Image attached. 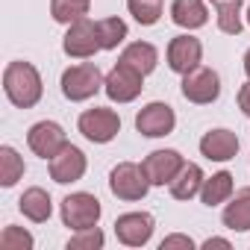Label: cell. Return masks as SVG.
<instances>
[{
  "instance_id": "1",
  "label": "cell",
  "mask_w": 250,
  "mask_h": 250,
  "mask_svg": "<svg viewBox=\"0 0 250 250\" xmlns=\"http://www.w3.org/2000/svg\"><path fill=\"white\" fill-rule=\"evenodd\" d=\"M3 91L6 97L18 106V109H33L42 100V74L36 71V65L30 62H9L3 71Z\"/></svg>"
},
{
  "instance_id": "2",
  "label": "cell",
  "mask_w": 250,
  "mask_h": 250,
  "mask_svg": "<svg viewBox=\"0 0 250 250\" xmlns=\"http://www.w3.org/2000/svg\"><path fill=\"white\" fill-rule=\"evenodd\" d=\"M106 77L100 74V68L94 62H83V65H71L62 71V94L71 100V103H80V100H88L94 97L100 88H103Z\"/></svg>"
},
{
  "instance_id": "3",
  "label": "cell",
  "mask_w": 250,
  "mask_h": 250,
  "mask_svg": "<svg viewBox=\"0 0 250 250\" xmlns=\"http://www.w3.org/2000/svg\"><path fill=\"white\" fill-rule=\"evenodd\" d=\"M109 188H112V194H115L118 200L136 203V200L147 197L150 180H147V174H145L142 165H136V162H121V165H115L112 174H109Z\"/></svg>"
},
{
  "instance_id": "4",
  "label": "cell",
  "mask_w": 250,
  "mask_h": 250,
  "mask_svg": "<svg viewBox=\"0 0 250 250\" xmlns=\"http://www.w3.org/2000/svg\"><path fill=\"white\" fill-rule=\"evenodd\" d=\"M80 133L94 142V145H109L118 133H121V118L115 109H106V106H94V109H85L77 121Z\"/></svg>"
},
{
  "instance_id": "5",
  "label": "cell",
  "mask_w": 250,
  "mask_h": 250,
  "mask_svg": "<svg viewBox=\"0 0 250 250\" xmlns=\"http://www.w3.org/2000/svg\"><path fill=\"white\" fill-rule=\"evenodd\" d=\"M100 200L88 191H77V194H68L62 200V224L71 227V229H88V227H97L100 221Z\"/></svg>"
},
{
  "instance_id": "6",
  "label": "cell",
  "mask_w": 250,
  "mask_h": 250,
  "mask_svg": "<svg viewBox=\"0 0 250 250\" xmlns=\"http://www.w3.org/2000/svg\"><path fill=\"white\" fill-rule=\"evenodd\" d=\"M142 88H145V74H139L130 65H121V62L106 74V83H103V91L115 103H130V100H136L142 94Z\"/></svg>"
},
{
  "instance_id": "7",
  "label": "cell",
  "mask_w": 250,
  "mask_h": 250,
  "mask_svg": "<svg viewBox=\"0 0 250 250\" xmlns=\"http://www.w3.org/2000/svg\"><path fill=\"white\" fill-rule=\"evenodd\" d=\"M62 50L71 56V59H91L97 50H103L100 44V33H97V24L83 18L77 24L68 27L65 39H62Z\"/></svg>"
},
{
  "instance_id": "8",
  "label": "cell",
  "mask_w": 250,
  "mask_h": 250,
  "mask_svg": "<svg viewBox=\"0 0 250 250\" xmlns=\"http://www.w3.org/2000/svg\"><path fill=\"white\" fill-rule=\"evenodd\" d=\"M221 94V77L212 71V68H203L197 65L194 71L183 74V97L188 103H215Z\"/></svg>"
},
{
  "instance_id": "9",
  "label": "cell",
  "mask_w": 250,
  "mask_h": 250,
  "mask_svg": "<svg viewBox=\"0 0 250 250\" xmlns=\"http://www.w3.org/2000/svg\"><path fill=\"white\" fill-rule=\"evenodd\" d=\"M177 127V115L168 103H147L139 115H136V130L147 139H162V136H171Z\"/></svg>"
},
{
  "instance_id": "10",
  "label": "cell",
  "mask_w": 250,
  "mask_h": 250,
  "mask_svg": "<svg viewBox=\"0 0 250 250\" xmlns=\"http://www.w3.org/2000/svg\"><path fill=\"white\" fill-rule=\"evenodd\" d=\"M27 145H30V150L36 156L53 159L68 145V136H65V130L59 127L56 121H39V124H33L30 133H27Z\"/></svg>"
},
{
  "instance_id": "11",
  "label": "cell",
  "mask_w": 250,
  "mask_h": 250,
  "mask_svg": "<svg viewBox=\"0 0 250 250\" xmlns=\"http://www.w3.org/2000/svg\"><path fill=\"white\" fill-rule=\"evenodd\" d=\"M153 227H156V221H153L150 212H127L115 221V235L127 247H142V244L150 241Z\"/></svg>"
},
{
  "instance_id": "12",
  "label": "cell",
  "mask_w": 250,
  "mask_h": 250,
  "mask_svg": "<svg viewBox=\"0 0 250 250\" xmlns=\"http://www.w3.org/2000/svg\"><path fill=\"white\" fill-rule=\"evenodd\" d=\"M203 59V44L194 36H177L168 44V68L174 74H188L200 65Z\"/></svg>"
},
{
  "instance_id": "13",
  "label": "cell",
  "mask_w": 250,
  "mask_h": 250,
  "mask_svg": "<svg viewBox=\"0 0 250 250\" xmlns=\"http://www.w3.org/2000/svg\"><path fill=\"white\" fill-rule=\"evenodd\" d=\"M83 174H85V153H83L80 147H74V145H65V147L50 159V177H53V183H59V186L77 183V180H83Z\"/></svg>"
},
{
  "instance_id": "14",
  "label": "cell",
  "mask_w": 250,
  "mask_h": 250,
  "mask_svg": "<svg viewBox=\"0 0 250 250\" xmlns=\"http://www.w3.org/2000/svg\"><path fill=\"white\" fill-rule=\"evenodd\" d=\"M150 186H165L177 177V171L183 168V156L177 150H153L145 162H142Z\"/></svg>"
},
{
  "instance_id": "15",
  "label": "cell",
  "mask_w": 250,
  "mask_h": 250,
  "mask_svg": "<svg viewBox=\"0 0 250 250\" xmlns=\"http://www.w3.org/2000/svg\"><path fill=\"white\" fill-rule=\"evenodd\" d=\"M200 153L212 162H229L238 153V136L232 130H209L200 139Z\"/></svg>"
},
{
  "instance_id": "16",
  "label": "cell",
  "mask_w": 250,
  "mask_h": 250,
  "mask_svg": "<svg viewBox=\"0 0 250 250\" xmlns=\"http://www.w3.org/2000/svg\"><path fill=\"white\" fill-rule=\"evenodd\" d=\"M171 21L183 30H200L209 21L203 0H174L171 3Z\"/></svg>"
},
{
  "instance_id": "17",
  "label": "cell",
  "mask_w": 250,
  "mask_h": 250,
  "mask_svg": "<svg viewBox=\"0 0 250 250\" xmlns=\"http://www.w3.org/2000/svg\"><path fill=\"white\" fill-rule=\"evenodd\" d=\"M221 221L232 232H247L250 229V188H238L235 191V197L227 203Z\"/></svg>"
},
{
  "instance_id": "18",
  "label": "cell",
  "mask_w": 250,
  "mask_h": 250,
  "mask_svg": "<svg viewBox=\"0 0 250 250\" xmlns=\"http://www.w3.org/2000/svg\"><path fill=\"white\" fill-rule=\"evenodd\" d=\"M203 171H200V165H194V162H183V168L177 171V177L168 183L171 186V194L177 197V200H191L200 188H203Z\"/></svg>"
},
{
  "instance_id": "19",
  "label": "cell",
  "mask_w": 250,
  "mask_h": 250,
  "mask_svg": "<svg viewBox=\"0 0 250 250\" xmlns=\"http://www.w3.org/2000/svg\"><path fill=\"white\" fill-rule=\"evenodd\" d=\"M121 65H130V68H136L139 74H150L153 68H156V62H159V53H156V47L150 44V42H133V44H127L124 47V53H121V59H118Z\"/></svg>"
},
{
  "instance_id": "20",
  "label": "cell",
  "mask_w": 250,
  "mask_h": 250,
  "mask_svg": "<svg viewBox=\"0 0 250 250\" xmlns=\"http://www.w3.org/2000/svg\"><path fill=\"white\" fill-rule=\"evenodd\" d=\"M18 209H21L24 218H30L33 224H44V221L50 218V212H53V203H50V194H47L44 188L33 186V188H27V191L21 194Z\"/></svg>"
},
{
  "instance_id": "21",
  "label": "cell",
  "mask_w": 250,
  "mask_h": 250,
  "mask_svg": "<svg viewBox=\"0 0 250 250\" xmlns=\"http://www.w3.org/2000/svg\"><path fill=\"white\" fill-rule=\"evenodd\" d=\"M232 197V174L229 171H218L212 174L209 180H203V188H200V200L206 206H218L224 200Z\"/></svg>"
},
{
  "instance_id": "22",
  "label": "cell",
  "mask_w": 250,
  "mask_h": 250,
  "mask_svg": "<svg viewBox=\"0 0 250 250\" xmlns=\"http://www.w3.org/2000/svg\"><path fill=\"white\" fill-rule=\"evenodd\" d=\"M215 12H218V30L221 33H227V36L241 33V15H244L241 0H215Z\"/></svg>"
},
{
  "instance_id": "23",
  "label": "cell",
  "mask_w": 250,
  "mask_h": 250,
  "mask_svg": "<svg viewBox=\"0 0 250 250\" xmlns=\"http://www.w3.org/2000/svg\"><path fill=\"white\" fill-rule=\"evenodd\" d=\"M21 177H24V159L15 153V147L3 145L0 147V186L12 188Z\"/></svg>"
},
{
  "instance_id": "24",
  "label": "cell",
  "mask_w": 250,
  "mask_h": 250,
  "mask_svg": "<svg viewBox=\"0 0 250 250\" xmlns=\"http://www.w3.org/2000/svg\"><path fill=\"white\" fill-rule=\"evenodd\" d=\"M50 15L59 24H77L88 15V0H50Z\"/></svg>"
},
{
  "instance_id": "25",
  "label": "cell",
  "mask_w": 250,
  "mask_h": 250,
  "mask_svg": "<svg viewBox=\"0 0 250 250\" xmlns=\"http://www.w3.org/2000/svg\"><path fill=\"white\" fill-rule=\"evenodd\" d=\"M127 9L142 27H153L162 18V0H127Z\"/></svg>"
},
{
  "instance_id": "26",
  "label": "cell",
  "mask_w": 250,
  "mask_h": 250,
  "mask_svg": "<svg viewBox=\"0 0 250 250\" xmlns=\"http://www.w3.org/2000/svg\"><path fill=\"white\" fill-rule=\"evenodd\" d=\"M97 33H100L103 50H115L124 39H127V24L121 18H103V21H97Z\"/></svg>"
},
{
  "instance_id": "27",
  "label": "cell",
  "mask_w": 250,
  "mask_h": 250,
  "mask_svg": "<svg viewBox=\"0 0 250 250\" xmlns=\"http://www.w3.org/2000/svg\"><path fill=\"white\" fill-rule=\"evenodd\" d=\"M0 250H33V235L21 227H6L0 232Z\"/></svg>"
},
{
  "instance_id": "28",
  "label": "cell",
  "mask_w": 250,
  "mask_h": 250,
  "mask_svg": "<svg viewBox=\"0 0 250 250\" xmlns=\"http://www.w3.org/2000/svg\"><path fill=\"white\" fill-rule=\"evenodd\" d=\"M103 247V232L97 227L77 229V235L68 241V250H100Z\"/></svg>"
},
{
  "instance_id": "29",
  "label": "cell",
  "mask_w": 250,
  "mask_h": 250,
  "mask_svg": "<svg viewBox=\"0 0 250 250\" xmlns=\"http://www.w3.org/2000/svg\"><path fill=\"white\" fill-rule=\"evenodd\" d=\"M171 247H186V250H191L194 241H191L188 235H168V238L162 241V250H171Z\"/></svg>"
},
{
  "instance_id": "30",
  "label": "cell",
  "mask_w": 250,
  "mask_h": 250,
  "mask_svg": "<svg viewBox=\"0 0 250 250\" xmlns=\"http://www.w3.org/2000/svg\"><path fill=\"white\" fill-rule=\"evenodd\" d=\"M238 109L250 118V83H244V85L238 88Z\"/></svg>"
},
{
  "instance_id": "31",
  "label": "cell",
  "mask_w": 250,
  "mask_h": 250,
  "mask_svg": "<svg viewBox=\"0 0 250 250\" xmlns=\"http://www.w3.org/2000/svg\"><path fill=\"white\" fill-rule=\"evenodd\" d=\"M203 247H206V250H212V247H224V250H229V241H227V238H209Z\"/></svg>"
},
{
  "instance_id": "32",
  "label": "cell",
  "mask_w": 250,
  "mask_h": 250,
  "mask_svg": "<svg viewBox=\"0 0 250 250\" xmlns=\"http://www.w3.org/2000/svg\"><path fill=\"white\" fill-rule=\"evenodd\" d=\"M244 74H247V77H250V50H247V53H244Z\"/></svg>"
},
{
  "instance_id": "33",
  "label": "cell",
  "mask_w": 250,
  "mask_h": 250,
  "mask_svg": "<svg viewBox=\"0 0 250 250\" xmlns=\"http://www.w3.org/2000/svg\"><path fill=\"white\" fill-rule=\"evenodd\" d=\"M247 24H250V6H247Z\"/></svg>"
},
{
  "instance_id": "34",
  "label": "cell",
  "mask_w": 250,
  "mask_h": 250,
  "mask_svg": "<svg viewBox=\"0 0 250 250\" xmlns=\"http://www.w3.org/2000/svg\"><path fill=\"white\" fill-rule=\"evenodd\" d=\"M209 3H212V6H215V0H209Z\"/></svg>"
}]
</instances>
